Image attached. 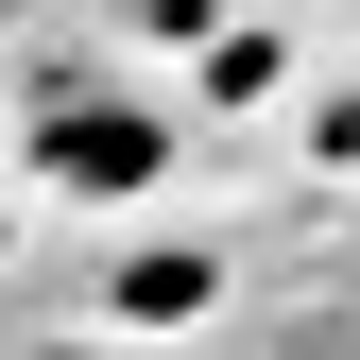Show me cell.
I'll return each instance as SVG.
<instances>
[{
	"instance_id": "cell-1",
	"label": "cell",
	"mask_w": 360,
	"mask_h": 360,
	"mask_svg": "<svg viewBox=\"0 0 360 360\" xmlns=\"http://www.w3.org/2000/svg\"><path fill=\"white\" fill-rule=\"evenodd\" d=\"M34 172H52V189H155L172 172V120L155 103H120V86H52V120H34Z\"/></svg>"
}]
</instances>
